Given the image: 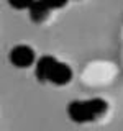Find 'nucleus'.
Returning a JSON list of instances; mask_svg holds the SVG:
<instances>
[{"instance_id": "nucleus-6", "label": "nucleus", "mask_w": 123, "mask_h": 131, "mask_svg": "<svg viewBox=\"0 0 123 131\" xmlns=\"http://www.w3.org/2000/svg\"><path fill=\"white\" fill-rule=\"evenodd\" d=\"M33 2H22V0H12L10 5L15 8H30Z\"/></svg>"}, {"instance_id": "nucleus-2", "label": "nucleus", "mask_w": 123, "mask_h": 131, "mask_svg": "<svg viewBox=\"0 0 123 131\" xmlns=\"http://www.w3.org/2000/svg\"><path fill=\"white\" fill-rule=\"evenodd\" d=\"M71 77H72L71 69H69L66 64L54 61L53 66L49 67L46 80H51L53 84H57V85H64V84H67V82L71 80Z\"/></svg>"}, {"instance_id": "nucleus-1", "label": "nucleus", "mask_w": 123, "mask_h": 131, "mask_svg": "<svg viewBox=\"0 0 123 131\" xmlns=\"http://www.w3.org/2000/svg\"><path fill=\"white\" fill-rule=\"evenodd\" d=\"M105 110H107V102H104L102 98H94V100H87V102H72L69 105L67 112L74 121L85 123L94 120L98 115H102Z\"/></svg>"}, {"instance_id": "nucleus-4", "label": "nucleus", "mask_w": 123, "mask_h": 131, "mask_svg": "<svg viewBox=\"0 0 123 131\" xmlns=\"http://www.w3.org/2000/svg\"><path fill=\"white\" fill-rule=\"evenodd\" d=\"M54 61L56 59H54V57H51V56H44V57H41V59L38 61V66H36V77H38L41 82L46 80L48 72H49V67L53 66Z\"/></svg>"}, {"instance_id": "nucleus-5", "label": "nucleus", "mask_w": 123, "mask_h": 131, "mask_svg": "<svg viewBox=\"0 0 123 131\" xmlns=\"http://www.w3.org/2000/svg\"><path fill=\"white\" fill-rule=\"evenodd\" d=\"M49 12V7L46 5V2H33L31 7H30V13H31V18L35 21H41V20L46 18Z\"/></svg>"}, {"instance_id": "nucleus-3", "label": "nucleus", "mask_w": 123, "mask_h": 131, "mask_svg": "<svg viewBox=\"0 0 123 131\" xmlns=\"http://www.w3.org/2000/svg\"><path fill=\"white\" fill-rule=\"evenodd\" d=\"M33 59H35L33 49L28 48V46H16L10 52V61L16 67H28L33 62Z\"/></svg>"}]
</instances>
